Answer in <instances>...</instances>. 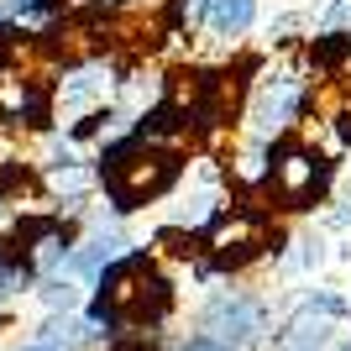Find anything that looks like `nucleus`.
<instances>
[{"label":"nucleus","mask_w":351,"mask_h":351,"mask_svg":"<svg viewBox=\"0 0 351 351\" xmlns=\"http://www.w3.org/2000/svg\"><path fill=\"white\" fill-rule=\"evenodd\" d=\"M168 351H231L226 341H215V336H205V330H194V336H178Z\"/></svg>","instance_id":"f8f14e48"},{"label":"nucleus","mask_w":351,"mask_h":351,"mask_svg":"<svg viewBox=\"0 0 351 351\" xmlns=\"http://www.w3.org/2000/svg\"><path fill=\"white\" fill-rule=\"evenodd\" d=\"M16 351H63V346H47V341H21Z\"/></svg>","instance_id":"ddd939ff"},{"label":"nucleus","mask_w":351,"mask_h":351,"mask_svg":"<svg viewBox=\"0 0 351 351\" xmlns=\"http://www.w3.org/2000/svg\"><path fill=\"white\" fill-rule=\"evenodd\" d=\"M126 247H132V236H126V226H121L116 215L95 220V231L79 236V241H73V252H69V278L95 283V278L105 273V263H116Z\"/></svg>","instance_id":"20e7f679"},{"label":"nucleus","mask_w":351,"mask_h":351,"mask_svg":"<svg viewBox=\"0 0 351 351\" xmlns=\"http://www.w3.org/2000/svg\"><path fill=\"white\" fill-rule=\"evenodd\" d=\"M37 293H43L47 315H79V304H84V289H79V278H69V273L43 278V283H37Z\"/></svg>","instance_id":"6e6552de"},{"label":"nucleus","mask_w":351,"mask_h":351,"mask_svg":"<svg viewBox=\"0 0 351 351\" xmlns=\"http://www.w3.org/2000/svg\"><path fill=\"white\" fill-rule=\"evenodd\" d=\"M293 247H299L293 257H278L283 267H304V273H309V267H320V263H325V236H320V231H304Z\"/></svg>","instance_id":"1a4fd4ad"},{"label":"nucleus","mask_w":351,"mask_h":351,"mask_svg":"<svg viewBox=\"0 0 351 351\" xmlns=\"http://www.w3.org/2000/svg\"><path fill=\"white\" fill-rule=\"evenodd\" d=\"M189 142H152L142 132H116L105 136L100 152H95V189H105V205L110 215L126 220L147 205H162V199H173V189L184 184L189 173Z\"/></svg>","instance_id":"f257e3e1"},{"label":"nucleus","mask_w":351,"mask_h":351,"mask_svg":"<svg viewBox=\"0 0 351 351\" xmlns=\"http://www.w3.org/2000/svg\"><path fill=\"white\" fill-rule=\"evenodd\" d=\"M105 5H116V11H126V5H132V0H105Z\"/></svg>","instance_id":"dca6fc26"},{"label":"nucleus","mask_w":351,"mask_h":351,"mask_svg":"<svg viewBox=\"0 0 351 351\" xmlns=\"http://www.w3.org/2000/svg\"><path fill=\"white\" fill-rule=\"evenodd\" d=\"M330 341H336V320H325V315L299 304L289 320H283V330L267 336V351H325Z\"/></svg>","instance_id":"0eeeda50"},{"label":"nucleus","mask_w":351,"mask_h":351,"mask_svg":"<svg viewBox=\"0 0 351 351\" xmlns=\"http://www.w3.org/2000/svg\"><path fill=\"white\" fill-rule=\"evenodd\" d=\"M257 27V0H205V16H199V32L215 47H236L247 32Z\"/></svg>","instance_id":"423d86ee"},{"label":"nucleus","mask_w":351,"mask_h":351,"mask_svg":"<svg viewBox=\"0 0 351 351\" xmlns=\"http://www.w3.org/2000/svg\"><path fill=\"white\" fill-rule=\"evenodd\" d=\"M5 299H16V293H11V283H5V273H0V304H5Z\"/></svg>","instance_id":"2eb2a0df"},{"label":"nucleus","mask_w":351,"mask_h":351,"mask_svg":"<svg viewBox=\"0 0 351 351\" xmlns=\"http://www.w3.org/2000/svg\"><path fill=\"white\" fill-rule=\"evenodd\" d=\"M325 351H351V330H346V336H336V341H330Z\"/></svg>","instance_id":"4468645a"},{"label":"nucleus","mask_w":351,"mask_h":351,"mask_svg":"<svg viewBox=\"0 0 351 351\" xmlns=\"http://www.w3.org/2000/svg\"><path fill=\"white\" fill-rule=\"evenodd\" d=\"M199 330L226 341L231 351L267 346V336H273V304L252 289H215L199 304Z\"/></svg>","instance_id":"7ed1b4c3"},{"label":"nucleus","mask_w":351,"mask_h":351,"mask_svg":"<svg viewBox=\"0 0 351 351\" xmlns=\"http://www.w3.org/2000/svg\"><path fill=\"white\" fill-rule=\"evenodd\" d=\"M299 304H304V309H315V315H325V320H351V304L341 299L336 289H315V293H304Z\"/></svg>","instance_id":"9d476101"},{"label":"nucleus","mask_w":351,"mask_h":351,"mask_svg":"<svg viewBox=\"0 0 351 351\" xmlns=\"http://www.w3.org/2000/svg\"><path fill=\"white\" fill-rule=\"evenodd\" d=\"M336 184H341L336 152L315 147V142L304 136V126L278 132L273 142H267V173H263V184H257V189L278 199L273 210H289V215L320 210V205H330Z\"/></svg>","instance_id":"f03ea898"},{"label":"nucleus","mask_w":351,"mask_h":351,"mask_svg":"<svg viewBox=\"0 0 351 351\" xmlns=\"http://www.w3.org/2000/svg\"><path fill=\"white\" fill-rule=\"evenodd\" d=\"M299 69H304L315 84L346 79V69H351V27H320L304 43V63H299Z\"/></svg>","instance_id":"39448f33"},{"label":"nucleus","mask_w":351,"mask_h":351,"mask_svg":"<svg viewBox=\"0 0 351 351\" xmlns=\"http://www.w3.org/2000/svg\"><path fill=\"white\" fill-rule=\"evenodd\" d=\"M105 351H168L158 336H142V330H126V336H110Z\"/></svg>","instance_id":"9b49d317"}]
</instances>
